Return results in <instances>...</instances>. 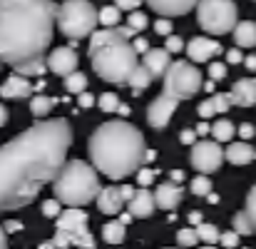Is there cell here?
<instances>
[{"mask_svg": "<svg viewBox=\"0 0 256 249\" xmlns=\"http://www.w3.org/2000/svg\"><path fill=\"white\" fill-rule=\"evenodd\" d=\"M72 127L68 120H42L0 145V212L30 204L68 165Z\"/></svg>", "mask_w": 256, "mask_h": 249, "instance_id": "obj_1", "label": "cell"}, {"mask_svg": "<svg viewBox=\"0 0 256 249\" xmlns=\"http://www.w3.org/2000/svg\"><path fill=\"white\" fill-rule=\"evenodd\" d=\"M60 5L55 0H0V63L12 70L45 60Z\"/></svg>", "mask_w": 256, "mask_h": 249, "instance_id": "obj_2", "label": "cell"}, {"mask_svg": "<svg viewBox=\"0 0 256 249\" xmlns=\"http://www.w3.org/2000/svg\"><path fill=\"white\" fill-rule=\"evenodd\" d=\"M87 152L97 172L110 179H124L142 169V162L147 160V142L134 125L110 120L90 135Z\"/></svg>", "mask_w": 256, "mask_h": 249, "instance_id": "obj_3", "label": "cell"}, {"mask_svg": "<svg viewBox=\"0 0 256 249\" xmlns=\"http://www.w3.org/2000/svg\"><path fill=\"white\" fill-rule=\"evenodd\" d=\"M134 38L137 33L132 28H104L90 38L87 55L100 80L112 85L130 83L134 70L142 65L137 60L140 53L132 45Z\"/></svg>", "mask_w": 256, "mask_h": 249, "instance_id": "obj_4", "label": "cell"}, {"mask_svg": "<svg viewBox=\"0 0 256 249\" xmlns=\"http://www.w3.org/2000/svg\"><path fill=\"white\" fill-rule=\"evenodd\" d=\"M52 189H55V199H60L62 204L85 207L87 202L100 197L102 184L94 165H87L85 160H70L52 182Z\"/></svg>", "mask_w": 256, "mask_h": 249, "instance_id": "obj_5", "label": "cell"}, {"mask_svg": "<svg viewBox=\"0 0 256 249\" xmlns=\"http://www.w3.org/2000/svg\"><path fill=\"white\" fill-rule=\"evenodd\" d=\"M100 10L90 0H62L58 10V28L70 40H85L97 33Z\"/></svg>", "mask_w": 256, "mask_h": 249, "instance_id": "obj_6", "label": "cell"}, {"mask_svg": "<svg viewBox=\"0 0 256 249\" xmlns=\"http://www.w3.org/2000/svg\"><path fill=\"white\" fill-rule=\"evenodd\" d=\"M58 222V232H55V244L58 249H68V247H80V249H94V239L87 229L90 224V217H87L82 209L78 207H70V209H62V214L55 219Z\"/></svg>", "mask_w": 256, "mask_h": 249, "instance_id": "obj_7", "label": "cell"}, {"mask_svg": "<svg viewBox=\"0 0 256 249\" xmlns=\"http://www.w3.org/2000/svg\"><path fill=\"white\" fill-rule=\"evenodd\" d=\"M196 23L206 35H226L239 25L234 0H199Z\"/></svg>", "mask_w": 256, "mask_h": 249, "instance_id": "obj_8", "label": "cell"}, {"mask_svg": "<svg viewBox=\"0 0 256 249\" xmlns=\"http://www.w3.org/2000/svg\"><path fill=\"white\" fill-rule=\"evenodd\" d=\"M204 85L202 78V70H196L194 63H184V60H176L172 63L167 75H164V95H170L174 100H189L194 97Z\"/></svg>", "mask_w": 256, "mask_h": 249, "instance_id": "obj_9", "label": "cell"}, {"mask_svg": "<svg viewBox=\"0 0 256 249\" xmlns=\"http://www.w3.org/2000/svg\"><path fill=\"white\" fill-rule=\"evenodd\" d=\"M224 150L216 140H199L194 147H192V167L199 172V174H212L216 172L222 162H224Z\"/></svg>", "mask_w": 256, "mask_h": 249, "instance_id": "obj_10", "label": "cell"}, {"mask_svg": "<svg viewBox=\"0 0 256 249\" xmlns=\"http://www.w3.org/2000/svg\"><path fill=\"white\" fill-rule=\"evenodd\" d=\"M176 105H179V100H174V97L162 92L160 97H154V100L150 102V107H147V122H150L154 130H164V127L170 125Z\"/></svg>", "mask_w": 256, "mask_h": 249, "instance_id": "obj_11", "label": "cell"}, {"mask_svg": "<svg viewBox=\"0 0 256 249\" xmlns=\"http://www.w3.org/2000/svg\"><path fill=\"white\" fill-rule=\"evenodd\" d=\"M78 63H80V58H78V53L72 50V48H55L50 55H48V70L50 73H55V75H60L62 80L68 78V75H72V73H78Z\"/></svg>", "mask_w": 256, "mask_h": 249, "instance_id": "obj_12", "label": "cell"}, {"mask_svg": "<svg viewBox=\"0 0 256 249\" xmlns=\"http://www.w3.org/2000/svg\"><path fill=\"white\" fill-rule=\"evenodd\" d=\"M219 53H224L222 45H219L216 40L206 38V35H196V38H192V40L186 43V55H189L192 63H209V60L216 58Z\"/></svg>", "mask_w": 256, "mask_h": 249, "instance_id": "obj_13", "label": "cell"}, {"mask_svg": "<svg viewBox=\"0 0 256 249\" xmlns=\"http://www.w3.org/2000/svg\"><path fill=\"white\" fill-rule=\"evenodd\" d=\"M154 209H157V199H154V194L147 187H140L134 192V197L127 202V212L134 219H147V217L154 214Z\"/></svg>", "mask_w": 256, "mask_h": 249, "instance_id": "obj_14", "label": "cell"}, {"mask_svg": "<svg viewBox=\"0 0 256 249\" xmlns=\"http://www.w3.org/2000/svg\"><path fill=\"white\" fill-rule=\"evenodd\" d=\"M150 5V10H154L160 18H176V15H186L189 10H194L199 5V0H144Z\"/></svg>", "mask_w": 256, "mask_h": 249, "instance_id": "obj_15", "label": "cell"}, {"mask_svg": "<svg viewBox=\"0 0 256 249\" xmlns=\"http://www.w3.org/2000/svg\"><path fill=\"white\" fill-rule=\"evenodd\" d=\"M94 202H97V209L102 214L117 217V214L124 212V197H122L120 187H102V192H100V197Z\"/></svg>", "mask_w": 256, "mask_h": 249, "instance_id": "obj_16", "label": "cell"}, {"mask_svg": "<svg viewBox=\"0 0 256 249\" xmlns=\"http://www.w3.org/2000/svg\"><path fill=\"white\" fill-rule=\"evenodd\" d=\"M182 197H184V187L179 182H172V179L162 182L157 187V192H154V199H157V207L160 209H176L179 202H182Z\"/></svg>", "mask_w": 256, "mask_h": 249, "instance_id": "obj_17", "label": "cell"}, {"mask_svg": "<svg viewBox=\"0 0 256 249\" xmlns=\"http://www.w3.org/2000/svg\"><path fill=\"white\" fill-rule=\"evenodd\" d=\"M232 102L236 107H254L256 105V78H242L229 90Z\"/></svg>", "mask_w": 256, "mask_h": 249, "instance_id": "obj_18", "label": "cell"}, {"mask_svg": "<svg viewBox=\"0 0 256 249\" xmlns=\"http://www.w3.org/2000/svg\"><path fill=\"white\" fill-rule=\"evenodd\" d=\"M232 105H234V102H232V95H229V92H214L212 97H206L204 102H199L196 112H199L202 120H209V117H214V115L226 112Z\"/></svg>", "mask_w": 256, "mask_h": 249, "instance_id": "obj_19", "label": "cell"}, {"mask_svg": "<svg viewBox=\"0 0 256 249\" xmlns=\"http://www.w3.org/2000/svg\"><path fill=\"white\" fill-rule=\"evenodd\" d=\"M32 85H30V80L25 78V75H18V73H12L5 83H2V87H0V95L5 97V100H22V97H30L32 95Z\"/></svg>", "mask_w": 256, "mask_h": 249, "instance_id": "obj_20", "label": "cell"}, {"mask_svg": "<svg viewBox=\"0 0 256 249\" xmlns=\"http://www.w3.org/2000/svg\"><path fill=\"white\" fill-rule=\"evenodd\" d=\"M170 50H164V48H152L147 55H144V68L152 73V78H164L167 75V70H170L172 60H170Z\"/></svg>", "mask_w": 256, "mask_h": 249, "instance_id": "obj_21", "label": "cell"}, {"mask_svg": "<svg viewBox=\"0 0 256 249\" xmlns=\"http://www.w3.org/2000/svg\"><path fill=\"white\" fill-rule=\"evenodd\" d=\"M224 155H226V160L232 162V165H249L252 160H256V150L249 145V142H232L226 150H224Z\"/></svg>", "mask_w": 256, "mask_h": 249, "instance_id": "obj_22", "label": "cell"}, {"mask_svg": "<svg viewBox=\"0 0 256 249\" xmlns=\"http://www.w3.org/2000/svg\"><path fill=\"white\" fill-rule=\"evenodd\" d=\"M234 43L236 48H256V23L244 20L234 28Z\"/></svg>", "mask_w": 256, "mask_h": 249, "instance_id": "obj_23", "label": "cell"}, {"mask_svg": "<svg viewBox=\"0 0 256 249\" xmlns=\"http://www.w3.org/2000/svg\"><path fill=\"white\" fill-rule=\"evenodd\" d=\"M124 237H127V224H124V222H120V219L104 222V227H102V239H104L107 244H120V242H124Z\"/></svg>", "mask_w": 256, "mask_h": 249, "instance_id": "obj_24", "label": "cell"}, {"mask_svg": "<svg viewBox=\"0 0 256 249\" xmlns=\"http://www.w3.org/2000/svg\"><path fill=\"white\" fill-rule=\"evenodd\" d=\"M236 132H239V130H236L229 120H224V117L216 120V122L212 125V135H214L216 142H232V137H234Z\"/></svg>", "mask_w": 256, "mask_h": 249, "instance_id": "obj_25", "label": "cell"}, {"mask_svg": "<svg viewBox=\"0 0 256 249\" xmlns=\"http://www.w3.org/2000/svg\"><path fill=\"white\" fill-rule=\"evenodd\" d=\"M152 80H154V78H152V73H150L144 65H140V68L134 70V75L130 78V83H127V85L132 87V92H134V95H140L142 90H147V87H150V83H152Z\"/></svg>", "mask_w": 256, "mask_h": 249, "instance_id": "obj_26", "label": "cell"}, {"mask_svg": "<svg viewBox=\"0 0 256 249\" xmlns=\"http://www.w3.org/2000/svg\"><path fill=\"white\" fill-rule=\"evenodd\" d=\"M202 239H199V232H196V227H182L179 232H176V244L182 249H192L196 247Z\"/></svg>", "mask_w": 256, "mask_h": 249, "instance_id": "obj_27", "label": "cell"}, {"mask_svg": "<svg viewBox=\"0 0 256 249\" xmlns=\"http://www.w3.org/2000/svg\"><path fill=\"white\" fill-rule=\"evenodd\" d=\"M50 110H52V100H50L48 95H35V97H30V112H32L35 117H48Z\"/></svg>", "mask_w": 256, "mask_h": 249, "instance_id": "obj_28", "label": "cell"}, {"mask_svg": "<svg viewBox=\"0 0 256 249\" xmlns=\"http://www.w3.org/2000/svg\"><path fill=\"white\" fill-rule=\"evenodd\" d=\"M65 90L68 92H72V95H82V92H87V78L85 73H72V75H68L65 78Z\"/></svg>", "mask_w": 256, "mask_h": 249, "instance_id": "obj_29", "label": "cell"}, {"mask_svg": "<svg viewBox=\"0 0 256 249\" xmlns=\"http://www.w3.org/2000/svg\"><path fill=\"white\" fill-rule=\"evenodd\" d=\"M120 18H122V10H120L117 5H104V8L100 10V23H102L104 28H117Z\"/></svg>", "mask_w": 256, "mask_h": 249, "instance_id": "obj_30", "label": "cell"}, {"mask_svg": "<svg viewBox=\"0 0 256 249\" xmlns=\"http://www.w3.org/2000/svg\"><path fill=\"white\" fill-rule=\"evenodd\" d=\"M189 189H192V194H196V197H209V194H212V179H209V174H196V177L192 179Z\"/></svg>", "mask_w": 256, "mask_h": 249, "instance_id": "obj_31", "label": "cell"}, {"mask_svg": "<svg viewBox=\"0 0 256 249\" xmlns=\"http://www.w3.org/2000/svg\"><path fill=\"white\" fill-rule=\"evenodd\" d=\"M196 232H199V239H202L204 244H216V242L222 239V232H219L214 224H209V222H202V224L196 227Z\"/></svg>", "mask_w": 256, "mask_h": 249, "instance_id": "obj_32", "label": "cell"}, {"mask_svg": "<svg viewBox=\"0 0 256 249\" xmlns=\"http://www.w3.org/2000/svg\"><path fill=\"white\" fill-rule=\"evenodd\" d=\"M97 105H100V110H104V112H117L120 110V97L114 95V92H102L100 97H97Z\"/></svg>", "mask_w": 256, "mask_h": 249, "instance_id": "obj_33", "label": "cell"}, {"mask_svg": "<svg viewBox=\"0 0 256 249\" xmlns=\"http://www.w3.org/2000/svg\"><path fill=\"white\" fill-rule=\"evenodd\" d=\"M244 212H246V217H249V222H252V229H254V234H256V184L249 189V194H246Z\"/></svg>", "mask_w": 256, "mask_h": 249, "instance_id": "obj_34", "label": "cell"}, {"mask_svg": "<svg viewBox=\"0 0 256 249\" xmlns=\"http://www.w3.org/2000/svg\"><path fill=\"white\" fill-rule=\"evenodd\" d=\"M232 224H234V232H239V234H244V237H246V234H254L252 222H249V217H246V212H244V209L234 217V222H232Z\"/></svg>", "mask_w": 256, "mask_h": 249, "instance_id": "obj_35", "label": "cell"}, {"mask_svg": "<svg viewBox=\"0 0 256 249\" xmlns=\"http://www.w3.org/2000/svg\"><path fill=\"white\" fill-rule=\"evenodd\" d=\"M147 25H150V20H147L144 13H140V10L130 13V18H127V28H132L134 33H140V30H144Z\"/></svg>", "mask_w": 256, "mask_h": 249, "instance_id": "obj_36", "label": "cell"}, {"mask_svg": "<svg viewBox=\"0 0 256 249\" xmlns=\"http://www.w3.org/2000/svg\"><path fill=\"white\" fill-rule=\"evenodd\" d=\"M42 214L58 219V217L62 214V202H60V199H48V202H42Z\"/></svg>", "mask_w": 256, "mask_h": 249, "instance_id": "obj_37", "label": "cell"}, {"mask_svg": "<svg viewBox=\"0 0 256 249\" xmlns=\"http://www.w3.org/2000/svg\"><path fill=\"white\" fill-rule=\"evenodd\" d=\"M226 73H229V70H226L224 63H212V65H209V78H212V80H224Z\"/></svg>", "mask_w": 256, "mask_h": 249, "instance_id": "obj_38", "label": "cell"}, {"mask_svg": "<svg viewBox=\"0 0 256 249\" xmlns=\"http://www.w3.org/2000/svg\"><path fill=\"white\" fill-rule=\"evenodd\" d=\"M164 50H170V53H182V50H184V40L176 38V35H170V38L164 40Z\"/></svg>", "mask_w": 256, "mask_h": 249, "instance_id": "obj_39", "label": "cell"}, {"mask_svg": "<svg viewBox=\"0 0 256 249\" xmlns=\"http://www.w3.org/2000/svg\"><path fill=\"white\" fill-rule=\"evenodd\" d=\"M154 33H157V35H167V38H170L172 35V20L170 18H160V20L154 23Z\"/></svg>", "mask_w": 256, "mask_h": 249, "instance_id": "obj_40", "label": "cell"}, {"mask_svg": "<svg viewBox=\"0 0 256 249\" xmlns=\"http://www.w3.org/2000/svg\"><path fill=\"white\" fill-rule=\"evenodd\" d=\"M196 137H199L196 130H182V132H179V142H182V145H192V147H194V145L199 142Z\"/></svg>", "mask_w": 256, "mask_h": 249, "instance_id": "obj_41", "label": "cell"}, {"mask_svg": "<svg viewBox=\"0 0 256 249\" xmlns=\"http://www.w3.org/2000/svg\"><path fill=\"white\" fill-rule=\"evenodd\" d=\"M219 242H222V244H224V247L234 249V247H236V244H239V232H234V229H232V232H224V234H222V239H219Z\"/></svg>", "mask_w": 256, "mask_h": 249, "instance_id": "obj_42", "label": "cell"}, {"mask_svg": "<svg viewBox=\"0 0 256 249\" xmlns=\"http://www.w3.org/2000/svg\"><path fill=\"white\" fill-rule=\"evenodd\" d=\"M246 58L242 55V50L239 48H232V50H226V63L229 65H239V63H244Z\"/></svg>", "mask_w": 256, "mask_h": 249, "instance_id": "obj_43", "label": "cell"}, {"mask_svg": "<svg viewBox=\"0 0 256 249\" xmlns=\"http://www.w3.org/2000/svg\"><path fill=\"white\" fill-rule=\"evenodd\" d=\"M152 179H154V172H152V169H147V167H144V169H140V172H137V182H140L142 187L152 184Z\"/></svg>", "mask_w": 256, "mask_h": 249, "instance_id": "obj_44", "label": "cell"}, {"mask_svg": "<svg viewBox=\"0 0 256 249\" xmlns=\"http://www.w3.org/2000/svg\"><path fill=\"white\" fill-rule=\"evenodd\" d=\"M114 5H117L120 10H130V13H134V10L142 5V0H114Z\"/></svg>", "mask_w": 256, "mask_h": 249, "instance_id": "obj_45", "label": "cell"}, {"mask_svg": "<svg viewBox=\"0 0 256 249\" xmlns=\"http://www.w3.org/2000/svg\"><path fill=\"white\" fill-rule=\"evenodd\" d=\"M132 45H134V50H137V53H142V55H147V53L152 50V48H150V43H147V38H134V40H132Z\"/></svg>", "mask_w": 256, "mask_h": 249, "instance_id": "obj_46", "label": "cell"}, {"mask_svg": "<svg viewBox=\"0 0 256 249\" xmlns=\"http://www.w3.org/2000/svg\"><path fill=\"white\" fill-rule=\"evenodd\" d=\"M94 102H97V100H94V97H92L90 92H82V95H78V105H80L82 110H90V107H92Z\"/></svg>", "mask_w": 256, "mask_h": 249, "instance_id": "obj_47", "label": "cell"}, {"mask_svg": "<svg viewBox=\"0 0 256 249\" xmlns=\"http://www.w3.org/2000/svg\"><path fill=\"white\" fill-rule=\"evenodd\" d=\"M254 125H249V122H244L242 127H239V135H242V140H252L254 137Z\"/></svg>", "mask_w": 256, "mask_h": 249, "instance_id": "obj_48", "label": "cell"}, {"mask_svg": "<svg viewBox=\"0 0 256 249\" xmlns=\"http://www.w3.org/2000/svg\"><path fill=\"white\" fill-rule=\"evenodd\" d=\"M2 227H5V232H20V229H22V224H20L18 219H8Z\"/></svg>", "mask_w": 256, "mask_h": 249, "instance_id": "obj_49", "label": "cell"}, {"mask_svg": "<svg viewBox=\"0 0 256 249\" xmlns=\"http://www.w3.org/2000/svg\"><path fill=\"white\" fill-rule=\"evenodd\" d=\"M194 130H196V135H199V137H204L206 132H212V125H206V120H202V122H199Z\"/></svg>", "mask_w": 256, "mask_h": 249, "instance_id": "obj_50", "label": "cell"}, {"mask_svg": "<svg viewBox=\"0 0 256 249\" xmlns=\"http://www.w3.org/2000/svg\"><path fill=\"white\" fill-rule=\"evenodd\" d=\"M122 189V197H124V202H130L132 197H134V192H137V187H130V184H124V187H120Z\"/></svg>", "mask_w": 256, "mask_h": 249, "instance_id": "obj_51", "label": "cell"}, {"mask_svg": "<svg viewBox=\"0 0 256 249\" xmlns=\"http://www.w3.org/2000/svg\"><path fill=\"white\" fill-rule=\"evenodd\" d=\"M0 249H8V232L2 224H0Z\"/></svg>", "mask_w": 256, "mask_h": 249, "instance_id": "obj_52", "label": "cell"}, {"mask_svg": "<svg viewBox=\"0 0 256 249\" xmlns=\"http://www.w3.org/2000/svg\"><path fill=\"white\" fill-rule=\"evenodd\" d=\"M189 222H192L194 227H199V224H202V214H199V212H192V214H189Z\"/></svg>", "mask_w": 256, "mask_h": 249, "instance_id": "obj_53", "label": "cell"}, {"mask_svg": "<svg viewBox=\"0 0 256 249\" xmlns=\"http://www.w3.org/2000/svg\"><path fill=\"white\" fill-rule=\"evenodd\" d=\"M8 120H10V115H8V110H5V105H0V127H2V125H5Z\"/></svg>", "mask_w": 256, "mask_h": 249, "instance_id": "obj_54", "label": "cell"}, {"mask_svg": "<svg viewBox=\"0 0 256 249\" xmlns=\"http://www.w3.org/2000/svg\"><path fill=\"white\" fill-rule=\"evenodd\" d=\"M184 179V169H174L172 172V182H182Z\"/></svg>", "mask_w": 256, "mask_h": 249, "instance_id": "obj_55", "label": "cell"}, {"mask_svg": "<svg viewBox=\"0 0 256 249\" xmlns=\"http://www.w3.org/2000/svg\"><path fill=\"white\" fill-rule=\"evenodd\" d=\"M244 65H246L249 70H256V55H249V58L244 60Z\"/></svg>", "mask_w": 256, "mask_h": 249, "instance_id": "obj_56", "label": "cell"}, {"mask_svg": "<svg viewBox=\"0 0 256 249\" xmlns=\"http://www.w3.org/2000/svg\"><path fill=\"white\" fill-rule=\"evenodd\" d=\"M117 112H120L122 117H127V115H130L132 110H130V105H120V110H117Z\"/></svg>", "mask_w": 256, "mask_h": 249, "instance_id": "obj_57", "label": "cell"}, {"mask_svg": "<svg viewBox=\"0 0 256 249\" xmlns=\"http://www.w3.org/2000/svg\"><path fill=\"white\" fill-rule=\"evenodd\" d=\"M130 219H134V217H132L130 212H122V214H120V222H124V224H127Z\"/></svg>", "mask_w": 256, "mask_h": 249, "instance_id": "obj_58", "label": "cell"}, {"mask_svg": "<svg viewBox=\"0 0 256 249\" xmlns=\"http://www.w3.org/2000/svg\"><path fill=\"white\" fill-rule=\"evenodd\" d=\"M38 249H58V244H55V242H42Z\"/></svg>", "mask_w": 256, "mask_h": 249, "instance_id": "obj_59", "label": "cell"}, {"mask_svg": "<svg viewBox=\"0 0 256 249\" xmlns=\"http://www.w3.org/2000/svg\"><path fill=\"white\" fill-rule=\"evenodd\" d=\"M202 249H216V247L214 244H206V247H202Z\"/></svg>", "mask_w": 256, "mask_h": 249, "instance_id": "obj_60", "label": "cell"}, {"mask_svg": "<svg viewBox=\"0 0 256 249\" xmlns=\"http://www.w3.org/2000/svg\"><path fill=\"white\" fill-rule=\"evenodd\" d=\"M0 87H2V85H0Z\"/></svg>", "mask_w": 256, "mask_h": 249, "instance_id": "obj_61", "label": "cell"}, {"mask_svg": "<svg viewBox=\"0 0 256 249\" xmlns=\"http://www.w3.org/2000/svg\"><path fill=\"white\" fill-rule=\"evenodd\" d=\"M179 249H182V247H179Z\"/></svg>", "mask_w": 256, "mask_h": 249, "instance_id": "obj_62", "label": "cell"}]
</instances>
